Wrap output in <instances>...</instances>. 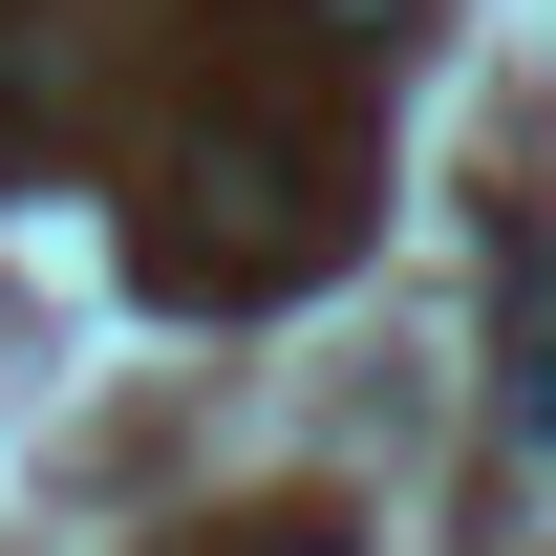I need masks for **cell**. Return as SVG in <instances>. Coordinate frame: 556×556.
Listing matches in <instances>:
<instances>
[{"mask_svg": "<svg viewBox=\"0 0 556 556\" xmlns=\"http://www.w3.org/2000/svg\"><path fill=\"white\" fill-rule=\"evenodd\" d=\"M343 214H364V172H343V129H214L193 150V214H172V300H278V278H321L343 257Z\"/></svg>", "mask_w": 556, "mask_h": 556, "instance_id": "obj_1", "label": "cell"}, {"mask_svg": "<svg viewBox=\"0 0 556 556\" xmlns=\"http://www.w3.org/2000/svg\"><path fill=\"white\" fill-rule=\"evenodd\" d=\"M43 108H65V65H43V43H0V172H22V129H43Z\"/></svg>", "mask_w": 556, "mask_h": 556, "instance_id": "obj_2", "label": "cell"}, {"mask_svg": "<svg viewBox=\"0 0 556 556\" xmlns=\"http://www.w3.org/2000/svg\"><path fill=\"white\" fill-rule=\"evenodd\" d=\"M300 22H321V43H407L428 0H300Z\"/></svg>", "mask_w": 556, "mask_h": 556, "instance_id": "obj_3", "label": "cell"}, {"mask_svg": "<svg viewBox=\"0 0 556 556\" xmlns=\"http://www.w3.org/2000/svg\"><path fill=\"white\" fill-rule=\"evenodd\" d=\"M257 556H343V514H257Z\"/></svg>", "mask_w": 556, "mask_h": 556, "instance_id": "obj_4", "label": "cell"}]
</instances>
